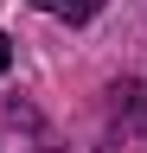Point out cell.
I'll list each match as a JSON object with an SVG mask.
<instances>
[{
  "label": "cell",
  "mask_w": 147,
  "mask_h": 153,
  "mask_svg": "<svg viewBox=\"0 0 147 153\" xmlns=\"http://www.w3.org/2000/svg\"><path fill=\"white\" fill-rule=\"evenodd\" d=\"M7 64H13V38L0 32V70H7Z\"/></svg>",
  "instance_id": "3"
},
{
  "label": "cell",
  "mask_w": 147,
  "mask_h": 153,
  "mask_svg": "<svg viewBox=\"0 0 147 153\" xmlns=\"http://www.w3.org/2000/svg\"><path fill=\"white\" fill-rule=\"evenodd\" d=\"M115 108H128V121L147 128V83H122L115 89Z\"/></svg>",
  "instance_id": "2"
},
{
  "label": "cell",
  "mask_w": 147,
  "mask_h": 153,
  "mask_svg": "<svg viewBox=\"0 0 147 153\" xmlns=\"http://www.w3.org/2000/svg\"><path fill=\"white\" fill-rule=\"evenodd\" d=\"M39 13H51V19H70V26H83V19H96L102 13V0H32Z\"/></svg>",
  "instance_id": "1"
}]
</instances>
